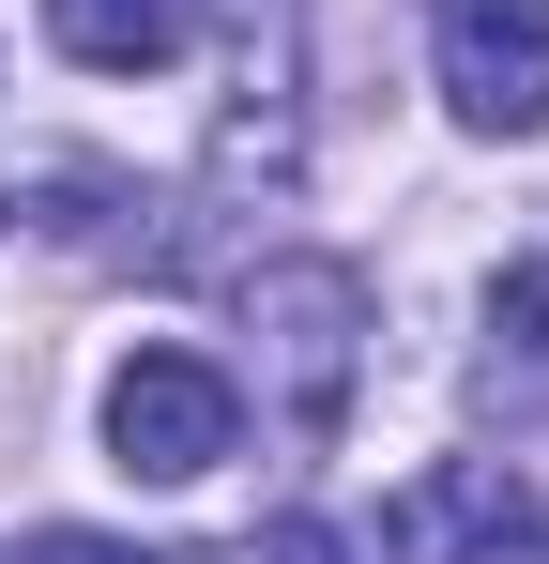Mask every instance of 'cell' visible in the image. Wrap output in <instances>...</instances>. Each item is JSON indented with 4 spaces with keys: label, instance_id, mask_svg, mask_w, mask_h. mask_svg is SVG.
I'll list each match as a JSON object with an SVG mask.
<instances>
[{
    "label": "cell",
    "instance_id": "obj_1",
    "mask_svg": "<svg viewBox=\"0 0 549 564\" xmlns=\"http://www.w3.org/2000/svg\"><path fill=\"white\" fill-rule=\"evenodd\" d=\"M245 336H260V412L290 443H336L352 427V381H366V275L290 245L245 275Z\"/></svg>",
    "mask_w": 549,
    "mask_h": 564
},
{
    "label": "cell",
    "instance_id": "obj_2",
    "mask_svg": "<svg viewBox=\"0 0 549 564\" xmlns=\"http://www.w3.org/2000/svg\"><path fill=\"white\" fill-rule=\"evenodd\" d=\"M107 458L138 488H198V473L245 458V381L214 351H122L107 367Z\"/></svg>",
    "mask_w": 549,
    "mask_h": 564
},
{
    "label": "cell",
    "instance_id": "obj_3",
    "mask_svg": "<svg viewBox=\"0 0 549 564\" xmlns=\"http://www.w3.org/2000/svg\"><path fill=\"white\" fill-rule=\"evenodd\" d=\"M381 564H549V519L519 458H428L381 503Z\"/></svg>",
    "mask_w": 549,
    "mask_h": 564
},
{
    "label": "cell",
    "instance_id": "obj_4",
    "mask_svg": "<svg viewBox=\"0 0 549 564\" xmlns=\"http://www.w3.org/2000/svg\"><path fill=\"white\" fill-rule=\"evenodd\" d=\"M428 77L473 138L549 122V0H428Z\"/></svg>",
    "mask_w": 549,
    "mask_h": 564
},
{
    "label": "cell",
    "instance_id": "obj_5",
    "mask_svg": "<svg viewBox=\"0 0 549 564\" xmlns=\"http://www.w3.org/2000/svg\"><path fill=\"white\" fill-rule=\"evenodd\" d=\"M198 31H214V0H46V46L77 77H169Z\"/></svg>",
    "mask_w": 549,
    "mask_h": 564
},
{
    "label": "cell",
    "instance_id": "obj_6",
    "mask_svg": "<svg viewBox=\"0 0 549 564\" xmlns=\"http://www.w3.org/2000/svg\"><path fill=\"white\" fill-rule=\"evenodd\" d=\"M473 397L519 427V412H549V260H504L488 275V351H473Z\"/></svg>",
    "mask_w": 549,
    "mask_h": 564
},
{
    "label": "cell",
    "instance_id": "obj_7",
    "mask_svg": "<svg viewBox=\"0 0 549 564\" xmlns=\"http://www.w3.org/2000/svg\"><path fill=\"white\" fill-rule=\"evenodd\" d=\"M0 564H169V550H138V534H77V519H46V534H15Z\"/></svg>",
    "mask_w": 549,
    "mask_h": 564
},
{
    "label": "cell",
    "instance_id": "obj_8",
    "mask_svg": "<svg viewBox=\"0 0 549 564\" xmlns=\"http://www.w3.org/2000/svg\"><path fill=\"white\" fill-rule=\"evenodd\" d=\"M245 564H352V534H336V519H274Z\"/></svg>",
    "mask_w": 549,
    "mask_h": 564
}]
</instances>
